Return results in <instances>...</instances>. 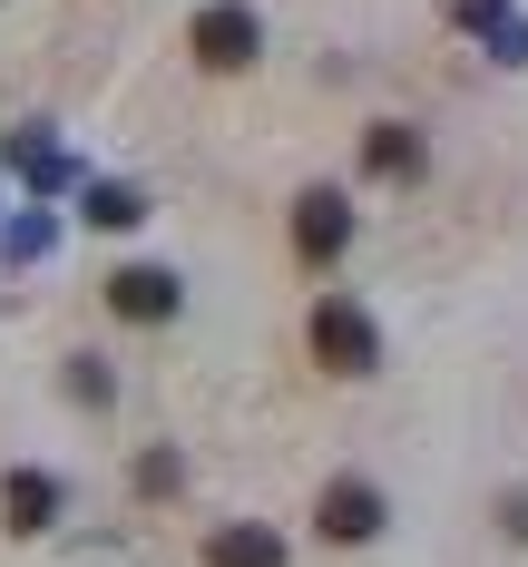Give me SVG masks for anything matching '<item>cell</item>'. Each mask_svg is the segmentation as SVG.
Here are the masks:
<instances>
[{"label":"cell","instance_id":"cell-1","mask_svg":"<svg viewBox=\"0 0 528 567\" xmlns=\"http://www.w3.org/2000/svg\"><path fill=\"white\" fill-rule=\"evenodd\" d=\"M303 342H313V362H323L333 382H362V372H382V323H372L352 293H313V313H303Z\"/></svg>","mask_w":528,"mask_h":567},{"label":"cell","instance_id":"cell-2","mask_svg":"<svg viewBox=\"0 0 528 567\" xmlns=\"http://www.w3.org/2000/svg\"><path fill=\"white\" fill-rule=\"evenodd\" d=\"M186 50H196V69L235 79V69H255V59H265V20H255L245 0H206V10L186 20Z\"/></svg>","mask_w":528,"mask_h":567},{"label":"cell","instance_id":"cell-3","mask_svg":"<svg viewBox=\"0 0 528 567\" xmlns=\"http://www.w3.org/2000/svg\"><path fill=\"white\" fill-rule=\"evenodd\" d=\"M382 489H372V480H323V499H313V528H323V538H333V548H362V538H382Z\"/></svg>","mask_w":528,"mask_h":567},{"label":"cell","instance_id":"cell-4","mask_svg":"<svg viewBox=\"0 0 528 567\" xmlns=\"http://www.w3.org/2000/svg\"><path fill=\"white\" fill-rule=\"evenodd\" d=\"M99 293H108V313H117V323H176V303H186L176 265H117Z\"/></svg>","mask_w":528,"mask_h":567},{"label":"cell","instance_id":"cell-5","mask_svg":"<svg viewBox=\"0 0 528 567\" xmlns=\"http://www.w3.org/2000/svg\"><path fill=\"white\" fill-rule=\"evenodd\" d=\"M343 245H352V206L333 186H303V196H293V255H303V265H333Z\"/></svg>","mask_w":528,"mask_h":567},{"label":"cell","instance_id":"cell-6","mask_svg":"<svg viewBox=\"0 0 528 567\" xmlns=\"http://www.w3.org/2000/svg\"><path fill=\"white\" fill-rule=\"evenodd\" d=\"M59 499H69V489H59L50 470H0V528H10V538H50Z\"/></svg>","mask_w":528,"mask_h":567},{"label":"cell","instance_id":"cell-7","mask_svg":"<svg viewBox=\"0 0 528 567\" xmlns=\"http://www.w3.org/2000/svg\"><path fill=\"white\" fill-rule=\"evenodd\" d=\"M0 167H20V186H40V196H59V186H89V176H79V167L50 147V127H40V117L0 137Z\"/></svg>","mask_w":528,"mask_h":567},{"label":"cell","instance_id":"cell-8","mask_svg":"<svg viewBox=\"0 0 528 567\" xmlns=\"http://www.w3.org/2000/svg\"><path fill=\"white\" fill-rule=\"evenodd\" d=\"M362 167L411 186V176L431 167V147H421V127H402V117H372V127H362Z\"/></svg>","mask_w":528,"mask_h":567},{"label":"cell","instance_id":"cell-9","mask_svg":"<svg viewBox=\"0 0 528 567\" xmlns=\"http://www.w3.org/2000/svg\"><path fill=\"white\" fill-rule=\"evenodd\" d=\"M206 567H284V538H275L265 518H226V528L206 538Z\"/></svg>","mask_w":528,"mask_h":567},{"label":"cell","instance_id":"cell-10","mask_svg":"<svg viewBox=\"0 0 528 567\" xmlns=\"http://www.w3.org/2000/svg\"><path fill=\"white\" fill-rule=\"evenodd\" d=\"M79 216H89L99 235H127V226H147V196L117 186V176H89V186H79Z\"/></svg>","mask_w":528,"mask_h":567},{"label":"cell","instance_id":"cell-11","mask_svg":"<svg viewBox=\"0 0 528 567\" xmlns=\"http://www.w3.org/2000/svg\"><path fill=\"white\" fill-rule=\"evenodd\" d=\"M50 245H59V216H50V206H20V216L0 226V255H10V265H40Z\"/></svg>","mask_w":528,"mask_h":567},{"label":"cell","instance_id":"cell-12","mask_svg":"<svg viewBox=\"0 0 528 567\" xmlns=\"http://www.w3.org/2000/svg\"><path fill=\"white\" fill-rule=\"evenodd\" d=\"M59 392H69V401H89V411H108V401H117V372L99 362V352H69V372H59Z\"/></svg>","mask_w":528,"mask_h":567},{"label":"cell","instance_id":"cell-13","mask_svg":"<svg viewBox=\"0 0 528 567\" xmlns=\"http://www.w3.org/2000/svg\"><path fill=\"white\" fill-rule=\"evenodd\" d=\"M127 480H137V499H176V489H186V460H176V451H137Z\"/></svg>","mask_w":528,"mask_h":567},{"label":"cell","instance_id":"cell-14","mask_svg":"<svg viewBox=\"0 0 528 567\" xmlns=\"http://www.w3.org/2000/svg\"><path fill=\"white\" fill-rule=\"evenodd\" d=\"M499 528H509V538L528 548V489H509V499H499Z\"/></svg>","mask_w":528,"mask_h":567}]
</instances>
